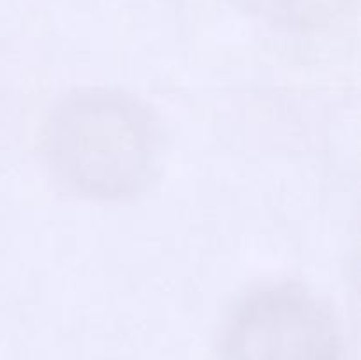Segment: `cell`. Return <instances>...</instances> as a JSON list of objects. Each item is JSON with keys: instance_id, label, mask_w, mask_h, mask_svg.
<instances>
[{"instance_id": "3957f363", "label": "cell", "mask_w": 361, "mask_h": 360, "mask_svg": "<svg viewBox=\"0 0 361 360\" xmlns=\"http://www.w3.org/2000/svg\"><path fill=\"white\" fill-rule=\"evenodd\" d=\"M243 9L289 30H312L330 25L351 0H236Z\"/></svg>"}, {"instance_id": "6da1fadb", "label": "cell", "mask_w": 361, "mask_h": 360, "mask_svg": "<svg viewBox=\"0 0 361 360\" xmlns=\"http://www.w3.org/2000/svg\"><path fill=\"white\" fill-rule=\"evenodd\" d=\"M46 164L66 189L92 200L137 196L157 179L164 134L150 108L118 88H78L51 109Z\"/></svg>"}, {"instance_id": "7a4b0ae2", "label": "cell", "mask_w": 361, "mask_h": 360, "mask_svg": "<svg viewBox=\"0 0 361 360\" xmlns=\"http://www.w3.org/2000/svg\"><path fill=\"white\" fill-rule=\"evenodd\" d=\"M342 332L331 307L298 282L250 289L229 309L219 360H342Z\"/></svg>"}]
</instances>
